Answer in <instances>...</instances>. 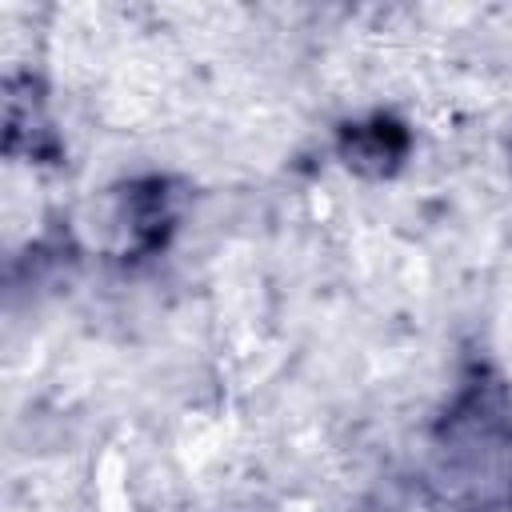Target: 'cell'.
<instances>
[{
	"instance_id": "obj_1",
	"label": "cell",
	"mask_w": 512,
	"mask_h": 512,
	"mask_svg": "<svg viewBox=\"0 0 512 512\" xmlns=\"http://www.w3.org/2000/svg\"><path fill=\"white\" fill-rule=\"evenodd\" d=\"M408 148V136L396 120H372L368 128H352L344 136V152L352 156V164H372V168H392Z\"/></svg>"
}]
</instances>
